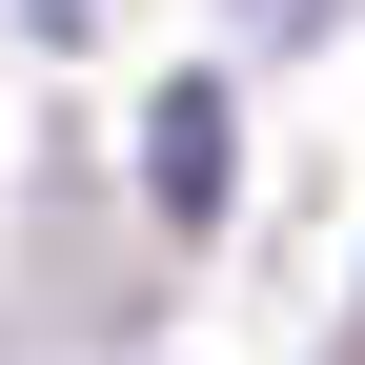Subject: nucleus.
Returning <instances> with one entry per match:
<instances>
[{
  "label": "nucleus",
  "instance_id": "f257e3e1",
  "mask_svg": "<svg viewBox=\"0 0 365 365\" xmlns=\"http://www.w3.org/2000/svg\"><path fill=\"white\" fill-rule=\"evenodd\" d=\"M143 163H163V223H223V102H203V81L143 122Z\"/></svg>",
  "mask_w": 365,
  "mask_h": 365
}]
</instances>
